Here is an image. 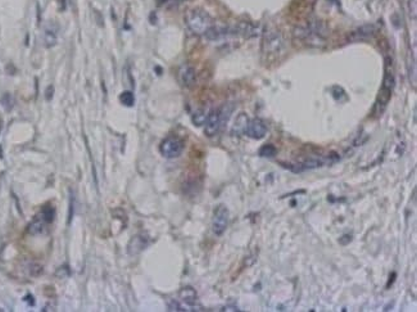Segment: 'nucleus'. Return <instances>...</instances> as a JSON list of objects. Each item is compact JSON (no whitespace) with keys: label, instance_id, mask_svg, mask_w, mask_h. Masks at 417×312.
I'll list each match as a JSON object with an SVG mask.
<instances>
[{"label":"nucleus","instance_id":"f257e3e1","mask_svg":"<svg viewBox=\"0 0 417 312\" xmlns=\"http://www.w3.org/2000/svg\"><path fill=\"white\" fill-rule=\"evenodd\" d=\"M184 21H185L188 30L199 36L202 35L204 36L206 32L214 24L213 18L210 17L209 13L201 8H193V9L188 10L185 13Z\"/></svg>","mask_w":417,"mask_h":312},{"label":"nucleus","instance_id":"f03ea898","mask_svg":"<svg viewBox=\"0 0 417 312\" xmlns=\"http://www.w3.org/2000/svg\"><path fill=\"white\" fill-rule=\"evenodd\" d=\"M394 87V73H393V60L392 58L387 57L384 60V78H383V85L379 91L378 100L375 104V113L381 114L384 112L385 107L389 103L390 98H392V93H393Z\"/></svg>","mask_w":417,"mask_h":312},{"label":"nucleus","instance_id":"7ed1b4c3","mask_svg":"<svg viewBox=\"0 0 417 312\" xmlns=\"http://www.w3.org/2000/svg\"><path fill=\"white\" fill-rule=\"evenodd\" d=\"M232 111H234V105L231 103H227V104H223L222 107L219 108L212 109V111L208 113L207 120L204 122V134L208 136V138H212L225 126L227 121L230 120V116H231Z\"/></svg>","mask_w":417,"mask_h":312},{"label":"nucleus","instance_id":"20e7f679","mask_svg":"<svg viewBox=\"0 0 417 312\" xmlns=\"http://www.w3.org/2000/svg\"><path fill=\"white\" fill-rule=\"evenodd\" d=\"M295 37L304 41L307 45L321 46L325 44L327 36V30L321 22H311L306 26H300L295 28Z\"/></svg>","mask_w":417,"mask_h":312},{"label":"nucleus","instance_id":"39448f33","mask_svg":"<svg viewBox=\"0 0 417 312\" xmlns=\"http://www.w3.org/2000/svg\"><path fill=\"white\" fill-rule=\"evenodd\" d=\"M284 49V39L281 33L277 30H268L264 32L263 42H262V51L264 55L268 57H276Z\"/></svg>","mask_w":417,"mask_h":312},{"label":"nucleus","instance_id":"423d86ee","mask_svg":"<svg viewBox=\"0 0 417 312\" xmlns=\"http://www.w3.org/2000/svg\"><path fill=\"white\" fill-rule=\"evenodd\" d=\"M339 159V157L336 154H327L325 157H316V158H311L308 161L303 163H299V165H286L285 167L291 170L293 172H303L307 171V170H313V168L317 167H324V166L327 165H333L336 161Z\"/></svg>","mask_w":417,"mask_h":312},{"label":"nucleus","instance_id":"0eeeda50","mask_svg":"<svg viewBox=\"0 0 417 312\" xmlns=\"http://www.w3.org/2000/svg\"><path fill=\"white\" fill-rule=\"evenodd\" d=\"M184 150V141L176 136H168L165 140H162L159 145V152L165 158L172 159L181 156Z\"/></svg>","mask_w":417,"mask_h":312},{"label":"nucleus","instance_id":"6e6552de","mask_svg":"<svg viewBox=\"0 0 417 312\" xmlns=\"http://www.w3.org/2000/svg\"><path fill=\"white\" fill-rule=\"evenodd\" d=\"M228 220H230V212L225 204L217 206L213 212V219H212V230L216 235H222L228 226Z\"/></svg>","mask_w":417,"mask_h":312},{"label":"nucleus","instance_id":"1a4fd4ad","mask_svg":"<svg viewBox=\"0 0 417 312\" xmlns=\"http://www.w3.org/2000/svg\"><path fill=\"white\" fill-rule=\"evenodd\" d=\"M58 36H59V24L55 23L54 21L48 22L44 27V33H42L44 46L48 49L54 48L58 42Z\"/></svg>","mask_w":417,"mask_h":312},{"label":"nucleus","instance_id":"9d476101","mask_svg":"<svg viewBox=\"0 0 417 312\" xmlns=\"http://www.w3.org/2000/svg\"><path fill=\"white\" fill-rule=\"evenodd\" d=\"M245 134L249 136L250 139H254V140H261L266 136L267 134V126L266 123L261 120V118H253L248 122V126H246Z\"/></svg>","mask_w":417,"mask_h":312},{"label":"nucleus","instance_id":"9b49d317","mask_svg":"<svg viewBox=\"0 0 417 312\" xmlns=\"http://www.w3.org/2000/svg\"><path fill=\"white\" fill-rule=\"evenodd\" d=\"M177 78H179V82H180L184 87L194 86L195 82H197V73H195L194 67H192L188 63L183 64V66L179 68Z\"/></svg>","mask_w":417,"mask_h":312},{"label":"nucleus","instance_id":"f8f14e48","mask_svg":"<svg viewBox=\"0 0 417 312\" xmlns=\"http://www.w3.org/2000/svg\"><path fill=\"white\" fill-rule=\"evenodd\" d=\"M376 32H378V28L374 24H365V26H361L357 30H354L351 33L349 40L351 41H362V40L371 39Z\"/></svg>","mask_w":417,"mask_h":312},{"label":"nucleus","instance_id":"ddd939ff","mask_svg":"<svg viewBox=\"0 0 417 312\" xmlns=\"http://www.w3.org/2000/svg\"><path fill=\"white\" fill-rule=\"evenodd\" d=\"M49 225H50V224H48V221H46V220L42 217L41 213L39 212L36 216H35V219L30 222V225L27 226V233L31 235L41 234V233H44V231L46 230V228H48Z\"/></svg>","mask_w":417,"mask_h":312},{"label":"nucleus","instance_id":"4468645a","mask_svg":"<svg viewBox=\"0 0 417 312\" xmlns=\"http://www.w3.org/2000/svg\"><path fill=\"white\" fill-rule=\"evenodd\" d=\"M148 243H149V240H148L147 237H144V235H135L130 240L129 253L130 255H136V253L141 252L148 246Z\"/></svg>","mask_w":417,"mask_h":312},{"label":"nucleus","instance_id":"2eb2a0df","mask_svg":"<svg viewBox=\"0 0 417 312\" xmlns=\"http://www.w3.org/2000/svg\"><path fill=\"white\" fill-rule=\"evenodd\" d=\"M248 122H249V118L246 117V114H244V113L239 114L236 120H235L234 126H232V129H231L232 135H241V134H245Z\"/></svg>","mask_w":417,"mask_h":312},{"label":"nucleus","instance_id":"dca6fc26","mask_svg":"<svg viewBox=\"0 0 417 312\" xmlns=\"http://www.w3.org/2000/svg\"><path fill=\"white\" fill-rule=\"evenodd\" d=\"M277 154L276 147L273 144H266L259 149V156L266 157V158H272Z\"/></svg>","mask_w":417,"mask_h":312},{"label":"nucleus","instance_id":"f3484780","mask_svg":"<svg viewBox=\"0 0 417 312\" xmlns=\"http://www.w3.org/2000/svg\"><path fill=\"white\" fill-rule=\"evenodd\" d=\"M207 116L208 113L204 109H199V111L194 112V114H193V122H194L195 126H202V125H204V122H206V120H207Z\"/></svg>","mask_w":417,"mask_h":312},{"label":"nucleus","instance_id":"a211bd4d","mask_svg":"<svg viewBox=\"0 0 417 312\" xmlns=\"http://www.w3.org/2000/svg\"><path fill=\"white\" fill-rule=\"evenodd\" d=\"M120 102L125 107H132V105L135 104V96H134L131 91H123L120 95Z\"/></svg>","mask_w":417,"mask_h":312},{"label":"nucleus","instance_id":"6ab92c4d","mask_svg":"<svg viewBox=\"0 0 417 312\" xmlns=\"http://www.w3.org/2000/svg\"><path fill=\"white\" fill-rule=\"evenodd\" d=\"M1 104H3V107L6 109V111L13 109V107H14V98L12 96V94H9V93L4 94V96L1 98Z\"/></svg>","mask_w":417,"mask_h":312},{"label":"nucleus","instance_id":"aec40b11","mask_svg":"<svg viewBox=\"0 0 417 312\" xmlns=\"http://www.w3.org/2000/svg\"><path fill=\"white\" fill-rule=\"evenodd\" d=\"M41 273H42V266H40V265H36V264L33 265L32 269H31V274L35 276H39Z\"/></svg>","mask_w":417,"mask_h":312},{"label":"nucleus","instance_id":"412c9836","mask_svg":"<svg viewBox=\"0 0 417 312\" xmlns=\"http://www.w3.org/2000/svg\"><path fill=\"white\" fill-rule=\"evenodd\" d=\"M53 94H54V87L50 85V86H49L48 89H46V91H45L46 100H51V98H53Z\"/></svg>","mask_w":417,"mask_h":312},{"label":"nucleus","instance_id":"4be33fe9","mask_svg":"<svg viewBox=\"0 0 417 312\" xmlns=\"http://www.w3.org/2000/svg\"><path fill=\"white\" fill-rule=\"evenodd\" d=\"M184 1V0H159L161 4H179Z\"/></svg>","mask_w":417,"mask_h":312}]
</instances>
